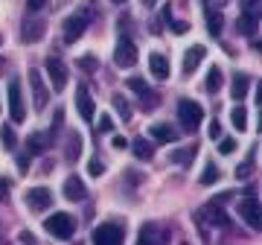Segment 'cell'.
I'll return each mask as SVG.
<instances>
[{
    "label": "cell",
    "mask_w": 262,
    "mask_h": 245,
    "mask_svg": "<svg viewBox=\"0 0 262 245\" xmlns=\"http://www.w3.org/2000/svg\"><path fill=\"white\" fill-rule=\"evenodd\" d=\"M131 149H134L137 160H151V155H155V146H151L146 137H137V140L131 143Z\"/></svg>",
    "instance_id": "7402d4cb"
},
{
    "label": "cell",
    "mask_w": 262,
    "mask_h": 245,
    "mask_svg": "<svg viewBox=\"0 0 262 245\" xmlns=\"http://www.w3.org/2000/svg\"><path fill=\"white\" fill-rule=\"evenodd\" d=\"M143 6H146V9H151V6H158V0H143Z\"/></svg>",
    "instance_id": "ee69618b"
},
{
    "label": "cell",
    "mask_w": 262,
    "mask_h": 245,
    "mask_svg": "<svg viewBox=\"0 0 262 245\" xmlns=\"http://www.w3.org/2000/svg\"><path fill=\"white\" fill-rule=\"evenodd\" d=\"M195 222H201V225H210V228H227L230 225V219H227V213L215 201H210V205H204V208L195 213Z\"/></svg>",
    "instance_id": "ba28073f"
},
{
    "label": "cell",
    "mask_w": 262,
    "mask_h": 245,
    "mask_svg": "<svg viewBox=\"0 0 262 245\" xmlns=\"http://www.w3.org/2000/svg\"><path fill=\"white\" fill-rule=\"evenodd\" d=\"M82 155V134H70L67 137V160H76Z\"/></svg>",
    "instance_id": "4316f807"
},
{
    "label": "cell",
    "mask_w": 262,
    "mask_h": 245,
    "mask_svg": "<svg viewBox=\"0 0 262 245\" xmlns=\"http://www.w3.org/2000/svg\"><path fill=\"white\" fill-rule=\"evenodd\" d=\"M230 122H233L239 132H245V129H248V111H245L242 105H236L233 111H230Z\"/></svg>",
    "instance_id": "83f0119b"
},
{
    "label": "cell",
    "mask_w": 262,
    "mask_h": 245,
    "mask_svg": "<svg viewBox=\"0 0 262 245\" xmlns=\"http://www.w3.org/2000/svg\"><path fill=\"white\" fill-rule=\"evenodd\" d=\"M0 111H3V105H0Z\"/></svg>",
    "instance_id": "bcb514c9"
},
{
    "label": "cell",
    "mask_w": 262,
    "mask_h": 245,
    "mask_svg": "<svg viewBox=\"0 0 262 245\" xmlns=\"http://www.w3.org/2000/svg\"><path fill=\"white\" fill-rule=\"evenodd\" d=\"M44 231L56 239H70L76 234V219L70 213H53L44 219Z\"/></svg>",
    "instance_id": "6da1fadb"
},
{
    "label": "cell",
    "mask_w": 262,
    "mask_h": 245,
    "mask_svg": "<svg viewBox=\"0 0 262 245\" xmlns=\"http://www.w3.org/2000/svg\"><path fill=\"white\" fill-rule=\"evenodd\" d=\"M210 137H213V140H219V137H222V126H219V120L210 122Z\"/></svg>",
    "instance_id": "ab89813d"
},
{
    "label": "cell",
    "mask_w": 262,
    "mask_h": 245,
    "mask_svg": "<svg viewBox=\"0 0 262 245\" xmlns=\"http://www.w3.org/2000/svg\"><path fill=\"white\" fill-rule=\"evenodd\" d=\"M222 178V172H219V167H215V164H207L204 167V172H201V184H204V187H210V184H215V181Z\"/></svg>",
    "instance_id": "f1b7e54d"
},
{
    "label": "cell",
    "mask_w": 262,
    "mask_h": 245,
    "mask_svg": "<svg viewBox=\"0 0 262 245\" xmlns=\"http://www.w3.org/2000/svg\"><path fill=\"white\" fill-rule=\"evenodd\" d=\"M18 239H20V242H29V245L35 242V236L29 234V231H20V234H18Z\"/></svg>",
    "instance_id": "b9f144b4"
},
{
    "label": "cell",
    "mask_w": 262,
    "mask_h": 245,
    "mask_svg": "<svg viewBox=\"0 0 262 245\" xmlns=\"http://www.w3.org/2000/svg\"><path fill=\"white\" fill-rule=\"evenodd\" d=\"M44 32H47V21H41V18H27L24 21V27H20V38H24L27 44L41 41Z\"/></svg>",
    "instance_id": "4fadbf2b"
},
{
    "label": "cell",
    "mask_w": 262,
    "mask_h": 245,
    "mask_svg": "<svg viewBox=\"0 0 262 245\" xmlns=\"http://www.w3.org/2000/svg\"><path fill=\"white\" fill-rule=\"evenodd\" d=\"M149 134H151V140H158V143H175L178 140V132H175L169 122H155L149 129Z\"/></svg>",
    "instance_id": "ac0fdd59"
},
{
    "label": "cell",
    "mask_w": 262,
    "mask_h": 245,
    "mask_svg": "<svg viewBox=\"0 0 262 245\" xmlns=\"http://www.w3.org/2000/svg\"><path fill=\"white\" fill-rule=\"evenodd\" d=\"M163 236H166V234L155 231V225H146V228L140 231V236H137V239H140V245H151V242H160Z\"/></svg>",
    "instance_id": "d4e9b609"
},
{
    "label": "cell",
    "mask_w": 262,
    "mask_h": 245,
    "mask_svg": "<svg viewBox=\"0 0 262 245\" xmlns=\"http://www.w3.org/2000/svg\"><path fill=\"white\" fill-rule=\"evenodd\" d=\"M96 245H120L125 239V228L117 225V222H102L99 228H94V234H91Z\"/></svg>",
    "instance_id": "8992f818"
},
{
    "label": "cell",
    "mask_w": 262,
    "mask_h": 245,
    "mask_svg": "<svg viewBox=\"0 0 262 245\" xmlns=\"http://www.w3.org/2000/svg\"><path fill=\"white\" fill-rule=\"evenodd\" d=\"M114 65L117 67H134L137 65V44L128 35H122L114 47Z\"/></svg>",
    "instance_id": "52a82bcc"
},
{
    "label": "cell",
    "mask_w": 262,
    "mask_h": 245,
    "mask_svg": "<svg viewBox=\"0 0 262 245\" xmlns=\"http://www.w3.org/2000/svg\"><path fill=\"white\" fill-rule=\"evenodd\" d=\"M114 108H117V114H120L122 120H131V105H128V99H122L120 94H114Z\"/></svg>",
    "instance_id": "f546056e"
},
{
    "label": "cell",
    "mask_w": 262,
    "mask_h": 245,
    "mask_svg": "<svg viewBox=\"0 0 262 245\" xmlns=\"http://www.w3.org/2000/svg\"><path fill=\"white\" fill-rule=\"evenodd\" d=\"M125 85L131 88V91H134V94L140 96L143 99V108H146V111H149V108H155V105H158V96L151 94V88L146 85V79H140V76H131L128 82H125Z\"/></svg>",
    "instance_id": "5bb4252c"
},
{
    "label": "cell",
    "mask_w": 262,
    "mask_h": 245,
    "mask_svg": "<svg viewBox=\"0 0 262 245\" xmlns=\"http://www.w3.org/2000/svg\"><path fill=\"white\" fill-rule=\"evenodd\" d=\"M219 140H222V137H219ZM233 149H236V140H230V137H225V140L219 143V152H222V155H233Z\"/></svg>",
    "instance_id": "8d00e7d4"
},
{
    "label": "cell",
    "mask_w": 262,
    "mask_h": 245,
    "mask_svg": "<svg viewBox=\"0 0 262 245\" xmlns=\"http://www.w3.org/2000/svg\"><path fill=\"white\" fill-rule=\"evenodd\" d=\"M207 56V50L201 47V44H195V47H189L187 50V56H184V73L192 76L198 70V65H201V58Z\"/></svg>",
    "instance_id": "d6986e66"
},
{
    "label": "cell",
    "mask_w": 262,
    "mask_h": 245,
    "mask_svg": "<svg viewBox=\"0 0 262 245\" xmlns=\"http://www.w3.org/2000/svg\"><path fill=\"white\" fill-rule=\"evenodd\" d=\"M114 149H125V146H128V140H125V137H114Z\"/></svg>",
    "instance_id": "7bdbcfd3"
},
{
    "label": "cell",
    "mask_w": 262,
    "mask_h": 245,
    "mask_svg": "<svg viewBox=\"0 0 262 245\" xmlns=\"http://www.w3.org/2000/svg\"><path fill=\"white\" fill-rule=\"evenodd\" d=\"M195 152H198V146H195V143H192V146H184V149L172 152V160H175V164H181V167H184V164H189V160L195 158Z\"/></svg>",
    "instance_id": "484cf974"
},
{
    "label": "cell",
    "mask_w": 262,
    "mask_h": 245,
    "mask_svg": "<svg viewBox=\"0 0 262 245\" xmlns=\"http://www.w3.org/2000/svg\"><path fill=\"white\" fill-rule=\"evenodd\" d=\"M111 3H125V0H111Z\"/></svg>",
    "instance_id": "f6af8a7d"
},
{
    "label": "cell",
    "mask_w": 262,
    "mask_h": 245,
    "mask_svg": "<svg viewBox=\"0 0 262 245\" xmlns=\"http://www.w3.org/2000/svg\"><path fill=\"white\" fill-rule=\"evenodd\" d=\"M6 96H9V117H12V122H24L27 120V103H24V91H20V79L18 76L9 79V91H6Z\"/></svg>",
    "instance_id": "5b68a950"
},
{
    "label": "cell",
    "mask_w": 262,
    "mask_h": 245,
    "mask_svg": "<svg viewBox=\"0 0 262 245\" xmlns=\"http://www.w3.org/2000/svg\"><path fill=\"white\" fill-rule=\"evenodd\" d=\"M50 143H53V134H50V132H35V134H29L27 152H29V155H41V152L50 149Z\"/></svg>",
    "instance_id": "e0dca14e"
},
{
    "label": "cell",
    "mask_w": 262,
    "mask_h": 245,
    "mask_svg": "<svg viewBox=\"0 0 262 245\" xmlns=\"http://www.w3.org/2000/svg\"><path fill=\"white\" fill-rule=\"evenodd\" d=\"M222 27H225V24H222V12H215L213 6L207 3V29H210V35H219Z\"/></svg>",
    "instance_id": "cb8c5ba5"
},
{
    "label": "cell",
    "mask_w": 262,
    "mask_h": 245,
    "mask_svg": "<svg viewBox=\"0 0 262 245\" xmlns=\"http://www.w3.org/2000/svg\"><path fill=\"white\" fill-rule=\"evenodd\" d=\"M47 6V0H27V12H38Z\"/></svg>",
    "instance_id": "f35d334b"
},
{
    "label": "cell",
    "mask_w": 262,
    "mask_h": 245,
    "mask_svg": "<svg viewBox=\"0 0 262 245\" xmlns=\"http://www.w3.org/2000/svg\"><path fill=\"white\" fill-rule=\"evenodd\" d=\"M29 88H32V105H35V111H44L50 103V88L44 85V79L38 70H29Z\"/></svg>",
    "instance_id": "30bf717a"
},
{
    "label": "cell",
    "mask_w": 262,
    "mask_h": 245,
    "mask_svg": "<svg viewBox=\"0 0 262 245\" xmlns=\"http://www.w3.org/2000/svg\"><path fill=\"white\" fill-rule=\"evenodd\" d=\"M222 82H225L222 67H210V73H207V91H210V94H219V91H222Z\"/></svg>",
    "instance_id": "603a6c76"
},
{
    "label": "cell",
    "mask_w": 262,
    "mask_h": 245,
    "mask_svg": "<svg viewBox=\"0 0 262 245\" xmlns=\"http://www.w3.org/2000/svg\"><path fill=\"white\" fill-rule=\"evenodd\" d=\"M18 170H20V172L29 170V155H20V158H18Z\"/></svg>",
    "instance_id": "60d3db41"
},
{
    "label": "cell",
    "mask_w": 262,
    "mask_h": 245,
    "mask_svg": "<svg viewBox=\"0 0 262 245\" xmlns=\"http://www.w3.org/2000/svg\"><path fill=\"white\" fill-rule=\"evenodd\" d=\"M0 140H3V146H6V149H15V146H18L15 129H12V126H3V132H0Z\"/></svg>",
    "instance_id": "4dcf8cb0"
},
{
    "label": "cell",
    "mask_w": 262,
    "mask_h": 245,
    "mask_svg": "<svg viewBox=\"0 0 262 245\" xmlns=\"http://www.w3.org/2000/svg\"><path fill=\"white\" fill-rule=\"evenodd\" d=\"M248 91H251V76L236 70V73H233V82H230V96H233L236 103H242L245 96H248Z\"/></svg>",
    "instance_id": "2e32d148"
},
{
    "label": "cell",
    "mask_w": 262,
    "mask_h": 245,
    "mask_svg": "<svg viewBox=\"0 0 262 245\" xmlns=\"http://www.w3.org/2000/svg\"><path fill=\"white\" fill-rule=\"evenodd\" d=\"M111 129H114L111 117H108V114H102V117H99V129H96V134H108Z\"/></svg>",
    "instance_id": "d590c367"
},
{
    "label": "cell",
    "mask_w": 262,
    "mask_h": 245,
    "mask_svg": "<svg viewBox=\"0 0 262 245\" xmlns=\"http://www.w3.org/2000/svg\"><path fill=\"white\" fill-rule=\"evenodd\" d=\"M88 21H91V12H88V9L76 12V15H70V18L64 21V27H61L64 44H76V41L84 35V29H88Z\"/></svg>",
    "instance_id": "277c9868"
},
{
    "label": "cell",
    "mask_w": 262,
    "mask_h": 245,
    "mask_svg": "<svg viewBox=\"0 0 262 245\" xmlns=\"http://www.w3.org/2000/svg\"><path fill=\"white\" fill-rule=\"evenodd\" d=\"M76 108H79V117H82L84 122H91L94 120V114H96V103H94V96H91V91L84 85L76 88Z\"/></svg>",
    "instance_id": "7c38bea8"
},
{
    "label": "cell",
    "mask_w": 262,
    "mask_h": 245,
    "mask_svg": "<svg viewBox=\"0 0 262 245\" xmlns=\"http://www.w3.org/2000/svg\"><path fill=\"white\" fill-rule=\"evenodd\" d=\"M178 120L184 126V132H195L201 120H204V108L195 103V99H181L178 103Z\"/></svg>",
    "instance_id": "7a4b0ae2"
},
{
    "label": "cell",
    "mask_w": 262,
    "mask_h": 245,
    "mask_svg": "<svg viewBox=\"0 0 262 245\" xmlns=\"http://www.w3.org/2000/svg\"><path fill=\"white\" fill-rule=\"evenodd\" d=\"M242 12H245V15H253V18H259L262 0H242Z\"/></svg>",
    "instance_id": "1f68e13d"
},
{
    "label": "cell",
    "mask_w": 262,
    "mask_h": 245,
    "mask_svg": "<svg viewBox=\"0 0 262 245\" xmlns=\"http://www.w3.org/2000/svg\"><path fill=\"white\" fill-rule=\"evenodd\" d=\"M76 65L82 67L84 73H94L96 67H99V62H96V58H94V56H82V58H79V62H76Z\"/></svg>",
    "instance_id": "836d02e7"
},
{
    "label": "cell",
    "mask_w": 262,
    "mask_h": 245,
    "mask_svg": "<svg viewBox=\"0 0 262 245\" xmlns=\"http://www.w3.org/2000/svg\"><path fill=\"white\" fill-rule=\"evenodd\" d=\"M64 198L67 201H84L88 198V187H84V181L79 175H70L64 181Z\"/></svg>",
    "instance_id": "9a60e30c"
},
{
    "label": "cell",
    "mask_w": 262,
    "mask_h": 245,
    "mask_svg": "<svg viewBox=\"0 0 262 245\" xmlns=\"http://www.w3.org/2000/svg\"><path fill=\"white\" fill-rule=\"evenodd\" d=\"M166 24H169L172 29H175V32H187V29H189V24H187V21H172V18H169Z\"/></svg>",
    "instance_id": "74e56055"
},
{
    "label": "cell",
    "mask_w": 262,
    "mask_h": 245,
    "mask_svg": "<svg viewBox=\"0 0 262 245\" xmlns=\"http://www.w3.org/2000/svg\"><path fill=\"white\" fill-rule=\"evenodd\" d=\"M88 172H91V175H94V178H99V175H102L105 172V164L99 158H94L91 160V164H88Z\"/></svg>",
    "instance_id": "e575fe53"
},
{
    "label": "cell",
    "mask_w": 262,
    "mask_h": 245,
    "mask_svg": "<svg viewBox=\"0 0 262 245\" xmlns=\"http://www.w3.org/2000/svg\"><path fill=\"white\" fill-rule=\"evenodd\" d=\"M149 67L155 79H169V58L160 56V53H151L149 56Z\"/></svg>",
    "instance_id": "ffe728a7"
},
{
    "label": "cell",
    "mask_w": 262,
    "mask_h": 245,
    "mask_svg": "<svg viewBox=\"0 0 262 245\" xmlns=\"http://www.w3.org/2000/svg\"><path fill=\"white\" fill-rule=\"evenodd\" d=\"M44 67H47V76H50V85H53V91H64L67 88V67L64 62L58 56H47V62H44Z\"/></svg>",
    "instance_id": "9c48e42d"
},
{
    "label": "cell",
    "mask_w": 262,
    "mask_h": 245,
    "mask_svg": "<svg viewBox=\"0 0 262 245\" xmlns=\"http://www.w3.org/2000/svg\"><path fill=\"white\" fill-rule=\"evenodd\" d=\"M239 216L253 228V231H259L262 228V208H259V198L253 196V187L248 190V196L239 198Z\"/></svg>",
    "instance_id": "3957f363"
},
{
    "label": "cell",
    "mask_w": 262,
    "mask_h": 245,
    "mask_svg": "<svg viewBox=\"0 0 262 245\" xmlns=\"http://www.w3.org/2000/svg\"><path fill=\"white\" fill-rule=\"evenodd\" d=\"M256 29H259V18H253V15H239V21H236V32L239 35H248V38H253L256 35Z\"/></svg>",
    "instance_id": "44dd1931"
},
{
    "label": "cell",
    "mask_w": 262,
    "mask_h": 245,
    "mask_svg": "<svg viewBox=\"0 0 262 245\" xmlns=\"http://www.w3.org/2000/svg\"><path fill=\"white\" fill-rule=\"evenodd\" d=\"M253 152L256 149H251V155H248V160H245L242 167H236V178H248V175L253 172Z\"/></svg>",
    "instance_id": "d6a6232c"
},
{
    "label": "cell",
    "mask_w": 262,
    "mask_h": 245,
    "mask_svg": "<svg viewBox=\"0 0 262 245\" xmlns=\"http://www.w3.org/2000/svg\"><path fill=\"white\" fill-rule=\"evenodd\" d=\"M24 201H27V208L32 210V213H44V210L53 205V193H50L47 187H32V190H27Z\"/></svg>",
    "instance_id": "8fae6325"
}]
</instances>
